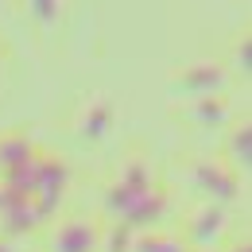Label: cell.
Here are the masks:
<instances>
[{"label":"cell","instance_id":"cell-12","mask_svg":"<svg viewBox=\"0 0 252 252\" xmlns=\"http://www.w3.org/2000/svg\"><path fill=\"white\" fill-rule=\"evenodd\" d=\"M0 252H8V249H4V245H0Z\"/></svg>","mask_w":252,"mask_h":252},{"label":"cell","instance_id":"cell-5","mask_svg":"<svg viewBox=\"0 0 252 252\" xmlns=\"http://www.w3.org/2000/svg\"><path fill=\"white\" fill-rule=\"evenodd\" d=\"M109 121H113V109L109 105H94L90 113H86V121H82V128H86V136H105V128H109Z\"/></svg>","mask_w":252,"mask_h":252},{"label":"cell","instance_id":"cell-1","mask_svg":"<svg viewBox=\"0 0 252 252\" xmlns=\"http://www.w3.org/2000/svg\"><path fill=\"white\" fill-rule=\"evenodd\" d=\"M109 206L117 214H125L128 229H132V225H152V221H159L167 202H163L159 190H152V179H148L144 167H128V175L109 194Z\"/></svg>","mask_w":252,"mask_h":252},{"label":"cell","instance_id":"cell-2","mask_svg":"<svg viewBox=\"0 0 252 252\" xmlns=\"http://www.w3.org/2000/svg\"><path fill=\"white\" fill-rule=\"evenodd\" d=\"M94 245H97L94 229H90V225H82V221H74V225H66L63 233L55 237V245H51V249H55V252H94Z\"/></svg>","mask_w":252,"mask_h":252},{"label":"cell","instance_id":"cell-6","mask_svg":"<svg viewBox=\"0 0 252 252\" xmlns=\"http://www.w3.org/2000/svg\"><path fill=\"white\" fill-rule=\"evenodd\" d=\"M32 159V148H28V140H8V144H0V163L12 171V167H20V163H28Z\"/></svg>","mask_w":252,"mask_h":252},{"label":"cell","instance_id":"cell-13","mask_svg":"<svg viewBox=\"0 0 252 252\" xmlns=\"http://www.w3.org/2000/svg\"><path fill=\"white\" fill-rule=\"evenodd\" d=\"M237 252H249V249H237Z\"/></svg>","mask_w":252,"mask_h":252},{"label":"cell","instance_id":"cell-8","mask_svg":"<svg viewBox=\"0 0 252 252\" xmlns=\"http://www.w3.org/2000/svg\"><path fill=\"white\" fill-rule=\"evenodd\" d=\"M218 229H221V214L218 210H206V214L198 218V229H194V233H198V237H214Z\"/></svg>","mask_w":252,"mask_h":252},{"label":"cell","instance_id":"cell-9","mask_svg":"<svg viewBox=\"0 0 252 252\" xmlns=\"http://www.w3.org/2000/svg\"><path fill=\"white\" fill-rule=\"evenodd\" d=\"M198 117H202V121H225V109H221L214 97H202V105H198Z\"/></svg>","mask_w":252,"mask_h":252},{"label":"cell","instance_id":"cell-11","mask_svg":"<svg viewBox=\"0 0 252 252\" xmlns=\"http://www.w3.org/2000/svg\"><path fill=\"white\" fill-rule=\"evenodd\" d=\"M233 148H237V156H241V167L249 163V128H241V136L233 140Z\"/></svg>","mask_w":252,"mask_h":252},{"label":"cell","instance_id":"cell-4","mask_svg":"<svg viewBox=\"0 0 252 252\" xmlns=\"http://www.w3.org/2000/svg\"><path fill=\"white\" fill-rule=\"evenodd\" d=\"M221 86V70L218 66H194L190 74H183V90H190V94L206 97L210 90H218Z\"/></svg>","mask_w":252,"mask_h":252},{"label":"cell","instance_id":"cell-3","mask_svg":"<svg viewBox=\"0 0 252 252\" xmlns=\"http://www.w3.org/2000/svg\"><path fill=\"white\" fill-rule=\"evenodd\" d=\"M198 183H202V187H210V194L221 198V202L237 194V179H233L229 171H221L218 163H202V167H198Z\"/></svg>","mask_w":252,"mask_h":252},{"label":"cell","instance_id":"cell-10","mask_svg":"<svg viewBox=\"0 0 252 252\" xmlns=\"http://www.w3.org/2000/svg\"><path fill=\"white\" fill-rule=\"evenodd\" d=\"M32 4L39 20H55V12H59V0H32Z\"/></svg>","mask_w":252,"mask_h":252},{"label":"cell","instance_id":"cell-7","mask_svg":"<svg viewBox=\"0 0 252 252\" xmlns=\"http://www.w3.org/2000/svg\"><path fill=\"white\" fill-rule=\"evenodd\" d=\"M136 252H183L179 241H171V237H148V241H140Z\"/></svg>","mask_w":252,"mask_h":252}]
</instances>
